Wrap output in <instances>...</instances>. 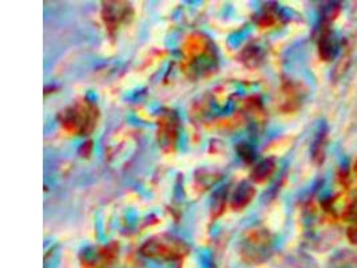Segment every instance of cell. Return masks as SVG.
<instances>
[{
  "instance_id": "6da1fadb",
  "label": "cell",
  "mask_w": 357,
  "mask_h": 268,
  "mask_svg": "<svg viewBox=\"0 0 357 268\" xmlns=\"http://www.w3.org/2000/svg\"><path fill=\"white\" fill-rule=\"evenodd\" d=\"M59 121L63 129L70 133L89 134L96 128L98 107L89 100H78L61 113Z\"/></svg>"
},
{
  "instance_id": "7a4b0ae2",
  "label": "cell",
  "mask_w": 357,
  "mask_h": 268,
  "mask_svg": "<svg viewBox=\"0 0 357 268\" xmlns=\"http://www.w3.org/2000/svg\"><path fill=\"white\" fill-rule=\"evenodd\" d=\"M183 52H185L186 65H189L190 71H195V74L197 73L198 65H201L202 68V64H204V66L209 68L214 64L213 46L209 39L204 35H197V34L192 35L186 42Z\"/></svg>"
},
{
  "instance_id": "3957f363",
  "label": "cell",
  "mask_w": 357,
  "mask_h": 268,
  "mask_svg": "<svg viewBox=\"0 0 357 268\" xmlns=\"http://www.w3.org/2000/svg\"><path fill=\"white\" fill-rule=\"evenodd\" d=\"M188 252V247L174 239H151L142 248V253L149 258H157L163 260H176L182 258Z\"/></svg>"
},
{
  "instance_id": "277c9868",
  "label": "cell",
  "mask_w": 357,
  "mask_h": 268,
  "mask_svg": "<svg viewBox=\"0 0 357 268\" xmlns=\"http://www.w3.org/2000/svg\"><path fill=\"white\" fill-rule=\"evenodd\" d=\"M272 250V236L266 230H255L248 234L245 241V258L250 262H264Z\"/></svg>"
},
{
  "instance_id": "5b68a950",
  "label": "cell",
  "mask_w": 357,
  "mask_h": 268,
  "mask_svg": "<svg viewBox=\"0 0 357 268\" xmlns=\"http://www.w3.org/2000/svg\"><path fill=\"white\" fill-rule=\"evenodd\" d=\"M341 45L337 38V34L333 30L332 23L321 22L319 29V38H317V52L323 62H333L339 52Z\"/></svg>"
},
{
  "instance_id": "8992f818",
  "label": "cell",
  "mask_w": 357,
  "mask_h": 268,
  "mask_svg": "<svg viewBox=\"0 0 357 268\" xmlns=\"http://www.w3.org/2000/svg\"><path fill=\"white\" fill-rule=\"evenodd\" d=\"M282 94H284V102L281 109L287 113H292L301 107L304 98L307 96V90L304 84L289 80L282 84Z\"/></svg>"
},
{
  "instance_id": "52a82bcc",
  "label": "cell",
  "mask_w": 357,
  "mask_h": 268,
  "mask_svg": "<svg viewBox=\"0 0 357 268\" xmlns=\"http://www.w3.org/2000/svg\"><path fill=\"white\" fill-rule=\"evenodd\" d=\"M130 7L126 3H106L103 7V20L110 31L116 30L122 22L128 20Z\"/></svg>"
},
{
  "instance_id": "ba28073f",
  "label": "cell",
  "mask_w": 357,
  "mask_h": 268,
  "mask_svg": "<svg viewBox=\"0 0 357 268\" xmlns=\"http://www.w3.org/2000/svg\"><path fill=\"white\" fill-rule=\"evenodd\" d=\"M328 137H329L328 126L323 124L320 126V129L317 131L316 137L312 142V148H310L312 161L319 167L324 164L325 157H326V148H328Z\"/></svg>"
},
{
  "instance_id": "9c48e42d",
  "label": "cell",
  "mask_w": 357,
  "mask_h": 268,
  "mask_svg": "<svg viewBox=\"0 0 357 268\" xmlns=\"http://www.w3.org/2000/svg\"><path fill=\"white\" fill-rule=\"evenodd\" d=\"M160 138L165 147H173L177 138V118L174 114H163L160 119Z\"/></svg>"
},
{
  "instance_id": "30bf717a",
  "label": "cell",
  "mask_w": 357,
  "mask_h": 268,
  "mask_svg": "<svg viewBox=\"0 0 357 268\" xmlns=\"http://www.w3.org/2000/svg\"><path fill=\"white\" fill-rule=\"evenodd\" d=\"M275 170H276V161L273 158H266L253 170V174H252L253 180H256L257 183H264L273 174Z\"/></svg>"
},
{
  "instance_id": "8fae6325",
  "label": "cell",
  "mask_w": 357,
  "mask_h": 268,
  "mask_svg": "<svg viewBox=\"0 0 357 268\" xmlns=\"http://www.w3.org/2000/svg\"><path fill=\"white\" fill-rule=\"evenodd\" d=\"M332 268H357V255L352 251H340L332 258Z\"/></svg>"
},
{
  "instance_id": "7c38bea8",
  "label": "cell",
  "mask_w": 357,
  "mask_h": 268,
  "mask_svg": "<svg viewBox=\"0 0 357 268\" xmlns=\"http://www.w3.org/2000/svg\"><path fill=\"white\" fill-rule=\"evenodd\" d=\"M352 52H354V50H352L351 46L344 47L341 58L339 59V62L336 64V67L333 68V80H339L347 73L348 67L352 62Z\"/></svg>"
},
{
  "instance_id": "4fadbf2b",
  "label": "cell",
  "mask_w": 357,
  "mask_h": 268,
  "mask_svg": "<svg viewBox=\"0 0 357 268\" xmlns=\"http://www.w3.org/2000/svg\"><path fill=\"white\" fill-rule=\"evenodd\" d=\"M341 3L339 1H326L321 7V22L332 23L339 17L341 13Z\"/></svg>"
},
{
  "instance_id": "5bb4252c",
  "label": "cell",
  "mask_w": 357,
  "mask_h": 268,
  "mask_svg": "<svg viewBox=\"0 0 357 268\" xmlns=\"http://www.w3.org/2000/svg\"><path fill=\"white\" fill-rule=\"evenodd\" d=\"M278 17H280V14H278L276 6H269L261 13L259 23L262 27H271V26L276 24Z\"/></svg>"
},
{
  "instance_id": "9a60e30c",
  "label": "cell",
  "mask_w": 357,
  "mask_h": 268,
  "mask_svg": "<svg viewBox=\"0 0 357 268\" xmlns=\"http://www.w3.org/2000/svg\"><path fill=\"white\" fill-rule=\"evenodd\" d=\"M344 218L351 221L352 224H357V191L355 192V195L352 196V199L348 202V205L345 207Z\"/></svg>"
},
{
  "instance_id": "2e32d148",
  "label": "cell",
  "mask_w": 357,
  "mask_h": 268,
  "mask_svg": "<svg viewBox=\"0 0 357 268\" xmlns=\"http://www.w3.org/2000/svg\"><path fill=\"white\" fill-rule=\"evenodd\" d=\"M347 239L351 244L357 246V224H351L347 230Z\"/></svg>"
},
{
  "instance_id": "e0dca14e",
  "label": "cell",
  "mask_w": 357,
  "mask_h": 268,
  "mask_svg": "<svg viewBox=\"0 0 357 268\" xmlns=\"http://www.w3.org/2000/svg\"><path fill=\"white\" fill-rule=\"evenodd\" d=\"M355 172H356V174H357V161H356V164H355Z\"/></svg>"
}]
</instances>
